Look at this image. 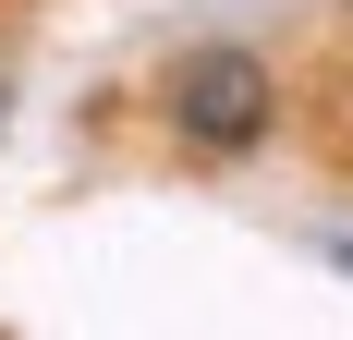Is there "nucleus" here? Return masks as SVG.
<instances>
[{
  "label": "nucleus",
  "instance_id": "f257e3e1",
  "mask_svg": "<svg viewBox=\"0 0 353 340\" xmlns=\"http://www.w3.org/2000/svg\"><path fill=\"white\" fill-rule=\"evenodd\" d=\"M159 122H171V146H195V158H256V146L281 134V73H268V49H244V36L171 49Z\"/></svg>",
  "mask_w": 353,
  "mask_h": 340
},
{
  "label": "nucleus",
  "instance_id": "f03ea898",
  "mask_svg": "<svg viewBox=\"0 0 353 340\" xmlns=\"http://www.w3.org/2000/svg\"><path fill=\"white\" fill-rule=\"evenodd\" d=\"M317 255H329V268H353V219H329V231H317Z\"/></svg>",
  "mask_w": 353,
  "mask_h": 340
},
{
  "label": "nucleus",
  "instance_id": "7ed1b4c3",
  "mask_svg": "<svg viewBox=\"0 0 353 340\" xmlns=\"http://www.w3.org/2000/svg\"><path fill=\"white\" fill-rule=\"evenodd\" d=\"M0 134H12V85H0Z\"/></svg>",
  "mask_w": 353,
  "mask_h": 340
}]
</instances>
